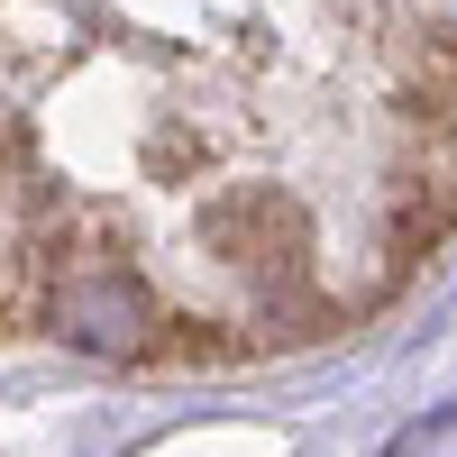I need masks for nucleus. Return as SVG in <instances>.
I'll return each mask as SVG.
<instances>
[{
    "mask_svg": "<svg viewBox=\"0 0 457 457\" xmlns=\"http://www.w3.org/2000/svg\"><path fill=\"white\" fill-rule=\"evenodd\" d=\"M146 320H156V302H146V284L129 275V265H73V275L55 284V329L73 338V348L120 357V348L146 338Z\"/></svg>",
    "mask_w": 457,
    "mask_h": 457,
    "instance_id": "1",
    "label": "nucleus"
}]
</instances>
